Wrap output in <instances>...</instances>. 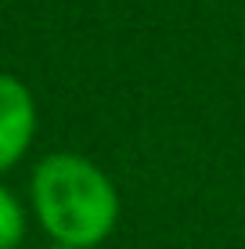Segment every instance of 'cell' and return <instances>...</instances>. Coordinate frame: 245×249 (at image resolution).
<instances>
[{
    "instance_id": "3",
    "label": "cell",
    "mask_w": 245,
    "mask_h": 249,
    "mask_svg": "<svg viewBox=\"0 0 245 249\" xmlns=\"http://www.w3.org/2000/svg\"><path fill=\"white\" fill-rule=\"evenodd\" d=\"M29 231V213L22 199L0 181V249H18Z\"/></svg>"
},
{
    "instance_id": "2",
    "label": "cell",
    "mask_w": 245,
    "mask_h": 249,
    "mask_svg": "<svg viewBox=\"0 0 245 249\" xmlns=\"http://www.w3.org/2000/svg\"><path fill=\"white\" fill-rule=\"evenodd\" d=\"M40 116H36V98L18 76L0 72V174L18 166L25 152L33 148Z\"/></svg>"
},
{
    "instance_id": "1",
    "label": "cell",
    "mask_w": 245,
    "mask_h": 249,
    "mask_svg": "<svg viewBox=\"0 0 245 249\" xmlns=\"http://www.w3.org/2000/svg\"><path fill=\"white\" fill-rule=\"evenodd\" d=\"M29 199L50 242L69 249H98L119 224V188L80 152H50L36 162Z\"/></svg>"
},
{
    "instance_id": "4",
    "label": "cell",
    "mask_w": 245,
    "mask_h": 249,
    "mask_svg": "<svg viewBox=\"0 0 245 249\" xmlns=\"http://www.w3.org/2000/svg\"><path fill=\"white\" fill-rule=\"evenodd\" d=\"M47 249H69V246H58V242H50V246H47Z\"/></svg>"
}]
</instances>
